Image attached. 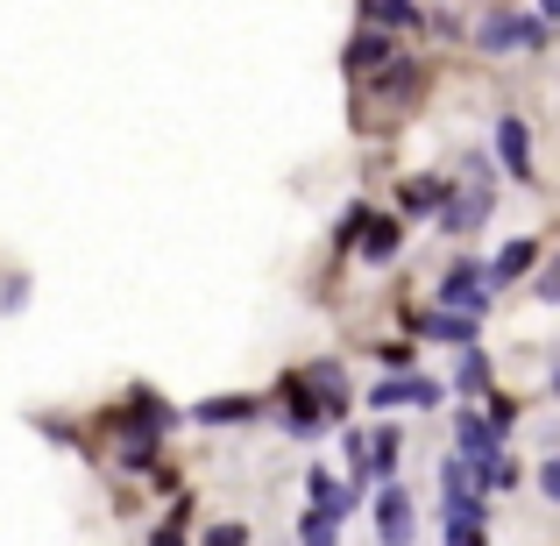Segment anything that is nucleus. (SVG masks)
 Segmentation results:
<instances>
[{
    "mask_svg": "<svg viewBox=\"0 0 560 546\" xmlns=\"http://www.w3.org/2000/svg\"><path fill=\"white\" fill-rule=\"evenodd\" d=\"M440 305L482 320V313H490V270H482V263H454V270L440 277Z\"/></svg>",
    "mask_w": 560,
    "mask_h": 546,
    "instance_id": "nucleus-1",
    "label": "nucleus"
},
{
    "mask_svg": "<svg viewBox=\"0 0 560 546\" xmlns=\"http://www.w3.org/2000/svg\"><path fill=\"white\" fill-rule=\"evenodd\" d=\"M370 405H376V411H397V405H440V383H425V376H411V369H397V376H383L376 391H370Z\"/></svg>",
    "mask_w": 560,
    "mask_h": 546,
    "instance_id": "nucleus-2",
    "label": "nucleus"
},
{
    "mask_svg": "<svg viewBox=\"0 0 560 546\" xmlns=\"http://www.w3.org/2000/svg\"><path fill=\"white\" fill-rule=\"evenodd\" d=\"M547 43V28L525 22V14H490L482 22V50H539Z\"/></svg>",
    "mask_w": 560,
    "mask_h": 546,
    "instance_id": "nucleus-3",
    "label": "nucleus"
},
{
    "mask_svg": "<svg viewBox=\"0 0 560 546\" xmlns=\"http://www.w3.org/2000/svg\"><path fill=\"white\" fill-rule=\"evenodd\" d=\"M497 156H504V171H511L518 185H539V178H533V136H525L518 114H504V121H497Z\"/></svg>",
    "mask_w": 560,
    "mask_h": 546,
    "instance_id": "nucleus-4",
    "label": "nucleus"
},
{
    "mask_svg": "<svg viewBox=\"0 0 560 546\" xmlns=\"http://www.w3.org/2000/svg\"><path fill=\"white\" fill-rule=\"evenodd\" d=\"M482 213H490V185H476V191H462V199H440L433 206V220H440V234H468V228H482Z\"/></svg>",
    "mask_w": 560,
    "mask_h": 546,
    "instance_id": "nucleus-5",
    "label": "nucleus"
},
{
    "mask_svg": "<svg viewBox=\"0 0 560 546\" xmlns=\"http://www.w3.org/2000/svg\"><path fill=\"white\" fill-rule=\"evenodd\" d=\"M376 539L383 546H411V497L397 490V483L376 497Z\"/></svg>",
    "mask_w": 560,
    "mask_h": 546,
    "instance_id": "nucleus-6",
    "label": "nucleus"
},
{
    "mask_svg": "<svg viewBox=\"0 0 560 546\" xmlns=\"http://www.w3.org/2000/svg\"><path fill=\"white\" fill-rule=\"evenodd\" d=\"M383 65H397V50H390V36H383V28H362L355 43H348V71H355V79H376Z\"/></svg>",
    "mask_w": 560,
    "mask_h": 546,
    "instance_id": "nucleus-7",
    "label": "nucleus"
},
{
    "mask_svg": "<svg viewBox=\"0 0 560 546\" xmlns=\"http://www.w3.org/2000/svg\"><path fill=\"white\" fill-rule=\"evenodd\" d=\"M121 433H128V440L171 433V405H156V397H136V411H121Z\"/></svg>",
    "mask_w": 560,
    "mask_h": 546,
    "instance_id": "nucleus-8",
    "label": "nucleus"
},
{
    "mask_svg": "<svg viewBox=\"0 0 560 546\" xmlns=\"http://www.w3.org/2000/svg\"><path fill=\"white\" fill-rule=\"evenodd\" d=\"M419 334H425V341H447V348H476V320H468V313H447V305H440Z\"/></svg>",
    "mask_w": 560,
    "mask_h": 546,
    "instance_id": "nucleus-9",
    "label": "nucleus"
},
{
    "mask_svg": "<svg viewBox=\"0 0 560 546\" xmlns=\"http://www.w3.org/2000/svg\"><path fill=\"white\" fill-rule=\"evenodd\" d=\"M191 419L199 426H242V419H256V397H206V405H191Z\"/></svg>",
    "mask_w": 560,
    "mask_h": 546,
    "instance_id": "nucleus-10",
    "label": "nucleus"
},
{
    "mask_svg": "<svg viewBox=\"0 0 560 546\" xmlns=\"http://www.w3.org/2000/svg\"><path fill=\"white\" fill-rule=\"evenodd\" d=\"M397 248H405V228H397V220H362V256L370 263H390Z\"/></svg>",
    "mask_w": 560,
    "mask_h": 546,
    "instance_id": "nucleus-11",
    "label": "nucleus"
},
{
    "mask_svg": "<svg viewBox=\"0 0 560 546\" xmlns=\"http://www.w3.org/2000/svg\"><path fill=\"white\" fill-rule=\"evenodd\" d=\"M299 539L305 546H341V519H334V511H305V519H299Z\"/></svg>",
    "mask_w": 560,
    "mask_h": 546,
    "instance_id": "nucleus-12",
    "label": "nucleus"
},
{
    "mask_svg": "<svg viewBox=\"0 0 560 546\" xmlns=\"http://www.w3.org/2000/svg\"><path fill=\"white\" fill-rule=\"evenodd\" d=\"M533 263H539V242H511L504 256L490 263V284H504V277H518V270H533Z\"/></svg>",
    "mask_w": 560,
    "mask_h": 546,
    "instance_id": "nucleus-13",
    "label": "nucleus"
},
{
    "mask_svg": "<svg viewBox=\"0 0 560 546\" xmlns=\"http://www.w3.org/2000/svg\"><path fill=\"white\" fill-rule=\"evenodd\" d=\"M370 22L376 28H411V22H419V8H411V0H370Z\"/></svg>",
    "mask_w": 560,
    "mask_h": 546,
    "instance_id": "nucleus-14",
    "label": "nucleus"
},
{
    "mask_svg": "<svg viewBox=\"0 0 560 546\" xmlns=\"http://www.w3.org/2000/svg\"><path fill=\"white\" fill-rule=\"evenodd\" d=\"M440 199H447V185H440V178H411L405 185V206H411V213H433Z\"/></svg>",
    "mask_w": 560,
    "mask_h": 546,
    "instance_id": "nucleus-15",
    "label": "nucleus"
},
{
    "mask_svg": "<svg viewBox=\"0 0 560 546\" xmlns=\"http://www.w3.org/2000/svg\"><path fill=\"white\" fill-rule=\"evenodd\" d=\"M447 490H476V476H468V454H447V462H440V497Z\"/></svg>",
    "mask_w": 560,
    "mask_h": 546,
    "instance_id": "nucleus-16",
    "label": "nucleus"
},
{
    "mask_svg": "<svg viewBox=\"0 0 560 546\" xmlns=\"http://www.w3.org/2000/svg\"><path fill=\"white\" fill-rule=\"evenodd\" d=\"M482 426H490V433L504 440L511 426H518V405H511V397H490V419H482Z\"/></svg>",
    "mask_w": 560,
    "mask_h": 546,
    "instance_id": "nucleus-17",
    "label": "nucleus"
},
{
    "mask_svg": "<svg viewBox=\"0 0 560 546\" xmlns=\"http://www.w3.org/2000/svg\"><path fill=\"white\" fill-rule=\"evenodd\" d=\"M533 299H539V305H553V299H560V270H553V263L533 277Z\"/></svg>",
    "mask_w": 560,
    "mask_h": 546,
    "instance_id": "nucleus-18",
    "label": "nucleus"
},
{
    "mask_svg": "<svg viewBox=\"0 0 560 546\" xmlns=\"http://www.w3.org/2000/svg\"><path fill=\"white\" fill-rule=\"evenodd\" d=\"M482 376H490V362H482L476 348H468V362H462V391H482Z\"/></svg>",
    "mask_w": 560,
    "mask_h": 546,
    "instance_id": "nucleus-19",
    "label": "nucleus"
},
{
    "mask_svg": "<svg viewBox=\"0 0 560 546\" xmlns=\"http://www.w3.org/2000/svg\"><path fill=\"white\" fill-rule=\"evenodd\" d=\"M206 546H248V525H213Z\"/></svg>",
    "mask_w": 560,
    "mask_h": 546,
    "instance_id": "nucleus-20",
    "label": "nucleus"
},
{
    "mask_svg": "<svg viewBox=\"0 0 560 546\" xmlns=\"http://www.w3.org/2000/svg\"><path fill=\"white\" fill-rule=\"evenodd\" d=\"M376 356H383V369H411V348H397V341H383Z\"/></svg>",
    "mask_w": 560,
    "mask_h": 546,
    "instance_id": "nucleus-21",
    "label": "nucleus"
},
{
    "mask_svg": "<svg viewBox=\"0 0 560 546\" xmlns=\"http://www.w3.org/2000/svg\"><path fill=\"white\" fill-rule=\"evenodd\" d=\"M150 546H185V533H178V519H171V525H156V533H150Z\"/></svg>",
    "mask_w": 560,
    "mask_h": 546,
    "instance_id": "nucleus-22",
    "label": "nucleus"
}]
</instances>
